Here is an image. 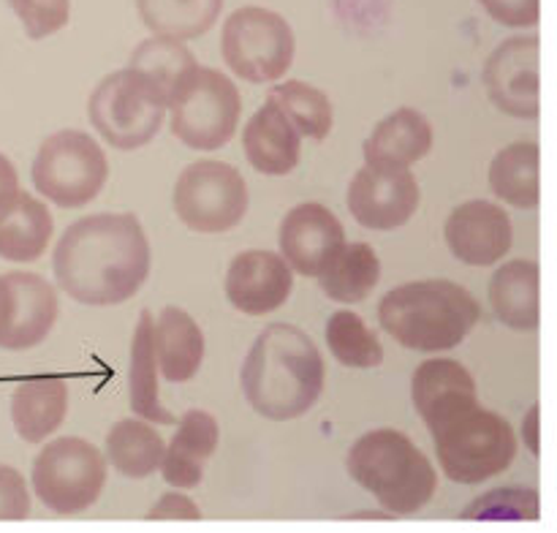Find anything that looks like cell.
<instances>
[{"label": "cell", "mask_w": 557, "mask_h": 533, "mask_svg": "<svg viewBox=\"0 0 557 533\" xmlns=\"http://www.w3.org/2000/svg\"><path fill=\"white\" fill-rule=\"evenodd\" d=\"M348 473L395 515H413L433 500L438 476L428 455L400 430H370L348 451Z\"/></svg>", "instance_id": "cell-4"}, {"label": "cell", "mask_w": 557, "mask_h": 533, "mask_svg": "<svg viewBox=\"0 0 557 533\" xmlns=\"http://www.w3.org/2000/svg\"><path fill=\"white\" fill-rule=\"evenodd\" d=\"M326 346H330L332 357L346 368H379L384 362V348H381L379 337L354 310H337L330 315Z\"/></svg>", "instance_id": "cell-33"}, {"label": "cell", "mask_w": 557, "mask_h": 533, "mask_svg": "<svg viewBox=\"0 0 557 533\" xmlns=\"http://www.w3.org/2000/svg\"><path fill=\"white\" fill-rule=\"evenodd\" d=\"M147 517H150V520H201V511L188 495L166 493L156 506H152Z\"/></svg>", "instance_id": "cell-38"}, {"label": "cell", "mask_w": 557, "mask_h": 533, "mask_svg": "<svg viewBox=\"0 0 557 533\" xmlns=\"http://www.w3.org/2000/svg\"><path fill=\"white\" fill-rule=\"evenodd\" d=\"M525 444L539 457V406L531 408L525 417Z\"/></svg>", "instance_id": "cell-40"}, {"label": "cell", "mask_w": 557, "mask_h": 533, "mask_svg": "<svg viewBox=\"0 0 557 533\" xmlns=\"http://www.w3.org/2000/svg\"><path fill=\"white\" fill-rule=\"evenodd\" d=\"M243 145L250 166L259 169L261 174H272V177L294 172L299 163V152H302L297 128L272 101H267L248 120Z\"/></svg>", "instance_id": "cell-21"}, {"label": "cell", "mask_w": 557, "mask_h": 533, "mask_svg": "<svg viewBox=\"0 0 557 533\" xmlns=\"http://www.w3.org/2000/svg\"><path fill=\"white\" fill-rule=\"evenodd\" d=\"M30 515V493L16 468L0 462V520H25Z\"/></svg>", "instance_id": "cell-36"}, {"label": "cell", "mask_w": 557, "mask_h": 533, "mask_svg": "<svg viewBox=\"0 0 557 533\" xmlns=\"http://www.w3.org/2000/svg\"><path fill=\"white\" fill-rule=\"evenodd\" d=\"M490 188L506 204L533 210L542 201V150L536 141H515L490 163Z\"/></svg>", "instance_id": "cell-25"}, {"label": "cell", "mask_w": 557, "mask_h": 533, "mask_svg": "<svg viewBox=\"0 0 557 533\" xmlns=\"http://www.w3.org/2000/svg\"><path fill=\"white\" fill-rule=\"evenodd\" d=\"M321 288L335 302H362L373 294L381 277V261L373 245L343 243L335 259L321 272Z\"/></svg>", "instance_id": "cell-27"}, {"label": "cell", "mask_w": 557, "mask_h": 533, "mask_svg": "<svg viewBox=\"0 0 557 533\" xmlns=\"http://www.w3.org/2000/svg\"><path fill=\"white\" fill-rule=\"evenodd\" d=\"M539 493L531 487H498L473 500L466 520H539Z\"/></svg>", "instance_id": "cell-34"}, {"label": "cell", "mask_w": 557, "mask_h": 533, "mask_svg": "<svg viewBox=\"0 0 557 533\" xmlns=\"http://www.w3.org/2000/svg\"><path fill=\"white\" fill-rule=\"evenodd\" d=\"M5 3L20 16L27 38L33 41H41L69 25L71 0H5Z\"/></svg>", "instance_id": "cell-35"}, {"label": "cell", "mask_w": 557, "mask_h": 533, "mask_svg": "<svg viewBox=\"0 0 557 533\" xmlns=\"http://www.w3.org/2000/svg\"><path fill=\"white\" fill-rule=\"evenodd\" d=\"M417 413L428 427L476 406V381L455 359H428L417 368L411 381Z\"/></svg>", "instance_id": "cell-18"}, {"label": "cell", "mask_w": 557, "mask_h": 533, "mask_svg": "<svg viewBox=\"0 0 557 533\" xmlns=\"http://www.w3.org/2000/svg\"><path fill=\"white\" fill-rule=\"evenodd\" d=\"M419 207V183L408 166L368 163L348 185V210L370 232L406 226Z\"/></svg>", "instance_id": "cell-12"}, {"label": "cell", "mask_w": 557, "mask_h": 533, "mask_svg": "<svg viewBox=\"0 0 557 533\" xmlns=\"http://www.w3.org/2000/svg\"><path fill=\"white\" fill-rule=\"evenodd\" d=\"M172 134L194 150H221L237 131L243 98L223 71L196 65L174 90Z\"/></svg>", "instance_id": "cell-7"}, {"label": "cell", "mask_w": 557, "mask_h": 533, "mask_svg": "<svg viewBox=\"0 0 557 533\" xmlns=\"http://www.w3.org/2000/svg\"><path fill=\"white\" fill-rule=\"evenodd\" d=\"M87 114L109 145L117 150H139L161 131L166 98L139 71L123 69L98 82Z\"/></svg>", "instance_id": "cell-6"}, {"label": "cell", "mask_w": 557, "mask_h": 533, "mask_svg": "<svg viewBox=\"0 0 557 533\" xmlns=\"http://www.w3.org/2000/svg\"><path fill=\"white\" fill-rule=\"evenodd\" d=\"M152 351L156 364L169 384H185L194 379L205 359V335L194 315L177 305H166L152 319Z\"/></svg>", "instance_id": "cell-20"}, {"label": "cell", "mask_w": 557, "mask_h": 533, "mask_svg": "<svg viewBox=\"0 0 557 533\" xmlns=\"http://www.w3.org/2000/svg\"><path fill=\"white\" fill-rule=\"evenodd\" d=\"M107 484V460L90 441L65 438L52 441L33 460V489L47 509L58 515L85 511L101 498Z\"/></svg>", "instance_id": "cell-10"}, {"label": "cell", "mask_w": 557, "mask_h": 533, "mask_svg": "<svg viewBox=\"0 0 557 533\" xmlns=\"http://www.w3.org/2000/svg\"><path fill=\"white\" fill-rule=\"evenodd\" d=\"M435 455L446 476L457 484H482L515 462V427L500 413L476 406L430 427Z\"/></svg>", "instance_id": "cell-5"}, {"label": "cell", "mask_w": 557, "mask_h": 533, "mask_svg": "<svg viewBox=\"0 0 557 533\" xmlns=\"http://www.w3.org/2000/svg\"><path fill=\"white\" fill-rule=\"evenodd\" d=\"M294 33L281 14L261 5L232 11L223 25L221 52L234 76L253 85L275 82L294 63Z\"/></svg>", "instance_id": "cell-9"}, {"label": "cell", "mask_w": 557, "mask_h": 533, "mask_svg": "<svg viewBox=\"0 0 557 533\" xmlns=\"http://www.w3.org/2000/svg\"><path fill=\"white\" fill-rule=\"evenodd\" d=\"M248 204V185L232 163L201 158L183 169L174 185V210L190 232H228L243 221Z\"/></svg>", "instance_id": "cell-11"}, {"label": "cell", "mask_w": 557, "mask_h": 533, "mask_svg": "<svg viewBox=\"0 0 557 533\" xmlns=\"http://www.w3.org/2000/svg\"><path fill=\"white\" fill-rule=\"evenodd\" d=\"M515 243L511 218L493 201L473 199L457 207L446 221V245L471 266H490L504 259Z\"/></svg>", "instance_id": "cell-15"}, {"label": "cell", "mask_w": 557, "mask_h": 533, "mask_svg": "<svg viewBox=\"0 0 557 533\" xmlns=\"http://www.w3.org/2000/svg\"><path fill=\"white\" fill-rule=\"evenodd\" d=\"M476 297L460 283L413 281L392 288L379 302V321L389 337L411 351H449L479 324Z\"/></svg>", "instance_id": "cell-3"}, {"label": "cell", "mask_w": 557, "mask_h": 533, "mask_svg": "<svg viewBox=\"0 0 557 533\" xmlns=\"http://www.w3.org/2000/svg\"><path fill=\"white\" fill-rule=\"evenodd\" d=\"M131 408L139 419L158 424H174L177 419L161 406L158 397V364L156 351H152V313L141 310L139 324H136L134 340H131Z\"/></svg>", "instance_id": "cell-28"}, {"label": "cell", "mask_w": 557, "mask_h": 533, "mask_svg": "<svg viewBox=\"0 0 557 533\" xmlns=\"http://www.w3.org/2000/svg\"><path fill=\"white\" fill-rule=\"evenodd\" d=\"M346 243V228L332 210L315 201L294 207L281 223V250L292 272L319 277Z\"/></svg>", "instance_id": "cell-14"}, {"label": "cell", "mask_w": 557, "mask_h": 533, "mask_svg": "<svg viewBox=\"0 0 557 533\" xmlns=\"http://www.w3.org/2000/svg\"><path fill=\"white\" fill-rule=\"evenodd\" d=\"M5 313H9V286H5V277L0 275V335L5 330Z\"/></svg>", "instance_id": "cell-41"}, {"label": "cell", "mask_w": 557, "mask_h": 533, "mask_svg": "<svg viewBox=\"0 0 557 533\" xmlns=\"http://www.w3.org/2000/svg\"><path fill=\"white\" fill-rule=\"evenodd\" d=\"M433 150V125L422 112L403 107L381 120L364 141V161L381 166H411Z\"/></svg>", "instance_id": "cell-22"}, {"label": "cell", "mask_w": 557, "mask_h": 533, "mask_svg": "<svg viewBox=\"0 0 557 533\" xmlns=\"http://www.w3.org/2000/svg\"><path fill=\"white\" fill-rule=\"evenodd\" d=\"M52 212L36 196L20 190L16 204L0 218V259L27 264L41 259L52 239Z\"/></svg>", "instance_id": "cell-26"}, {"label": "cell", "mask_w": 557, "mask_h": 533, "mask_svg": "<svg viewBox=\"0 0 557 533\" xmlns=\"http://www.w3.org/2000/svg\"><path fill=\"white\" fill-rule=\"evenodd\" d=\"M267 101L275 103L292 125L297 128L299 136L308 139L324 141L332 131V103L324 90L308 85V82H281V85L270 87Z\"/></svg>", "instance_id": "cell-32"}, {"label": "cell", "mask_w": 557, "mask_h": 533, "mask_svg": "<svg viewBox=\"0 0 557 533\" xmlns=\"http://www.w3.org/2000/svg\"><path fill=\"white\" fill-rule=\"evenodd\" d=\"M65 411H69V386L54 375L22 381L11 395V422L27 444H38L52 435L63 424Z\"/></svg>", "instance_id": "cell-24"}, {"label": "cell", "mask_w": 557, "mask_h": 533, "mask_svg": "<svg viewBox=\"0 0 557 533\" xmlns=\"http://www.w3.org/2000/svg\"><path fill=\"white\" fill-rule=\"evenodd\" d=\"M107 455L123 476L145 479L161 466L163 438L147 419H120L107 435Z\"/></svg>", "instance_id": "cell-30"}, {"label": "cell", "mask_w": 557, "mask_h": 533, "mask_svg": "<svg viewBox=\"0 0 557 533\" xmlns=\"http://www.w3.org/2000/svg\"><path fill=\"white\" fill-rule=\"evenodd\" d=\"M196 65L199 63H196L194 52H190L188 47H183V41L166 36H152L134 49L128 69L147 76V79L163 92L169 109L174 90L183 85V79L196 69Z\"/></svg>", "instance_id": "cell-31"}, {"label": "cell", "mask_w": 557, "mask_h": 533, "mask_svg": "<svg viewBox=\"0 0 557 533\" xmlns=\"http://www.w3.org/2000/svg\"><path fill=\"white\" fill-rule=\"evenodd\" d=\"M16 196H20V177L14 163L0 152V218H5V212L16 204Z\"/></svg>", "instance_id": "cell-39"}, {"label": "cell", "mask_w": 557, "mask_h": 533, "mask_svg": "<svg viewBox=\"0 0 557 533\" xmlns=\"http://www.w3.org/2000/svg\"><path fill=\"white\" fill-rule=\"evenodd\" d=\"M9 313L5 330L0 335V348L5 351H25L38 346L52 332L58 321V294L52 283L33 272H9Z\"/></svg>", "instance_id": "cell-17"}, {"label": "cell", "mask_w": 557, "mask_h": 533, "mask_svg": "<svg viewBox=\"0 0 557 533\" xmlns=\"http://www.w3.org/2000/svg\"><path fill=\"white\" fill-rule=\"evenodd\" d=\"M324 357L308 332L294 324H270L245 357V400L261 417L288 422L315 406L324 392Z\"/></svg>", "instance_id": "cell-2"}, {"label": "cell", "mask_w": 557, "mask_h": 533, "mask_svg": "<svg viewBox=\"0 0 557 533\" xmlns=\"http://www.w3.org/2000/svg\"><path fill=\"white\" fill-rule=\"evenodd\" d=\"M536 36H517L500 44L484 63V87L500 112L536 120L542 114V76H539Z\"/></svg>", "instance_id": "cell-13"}, {"label": "cell", "mask_w": 557, "mask_h": 533, "mask_svg": "<svg viewBox=\"0 0 557 533\" xmlns=\"http://www.w3.org/2000/svg\"><path fill=\"white\" fill-rule=\"evenodd\" d=\"M294 286V272L272 250H243L226 272V297L248 315H267L281 308Z\"/></svg>", "instance_id": "cell-16"}, {"label": "cell", "mask_w": 557, "mask_h": 533, "mask_svg": "<svg viewBox=\"0 0 557 533\" xmlns=\"http://www.w3.org/2000/svg\"><path fill=\"white\" fill-rule=\"evenodd\" d=\"M479 3L506 27H533L542 20V0H479Z\"/></svg>", "instance_id": "cell-37"}, {"label": "cell", "mask_w": 557, "mask_h": 533, "mask_svg": "<svg viewBox=\"0 0 557 533\" xmlns=\"http://www.w3.org/2000/svg\"><path fill=\"white\" fill-rule=\"evenodd\" d=\"M58 286L85 305H120L150 275V243L131 212H101L71 223L52 253Z\"/></svg>", "instance_id": "cell-1"}, {"label": "cell", "mask_w": 557, "mask_h": 533, "mask_svg": "<svg viewBox=\"0 0 557 533\" xmlns=\"http://www.w3.org/2000/svg\"><path fill=\"white\" fill-rule=\"evenodd\" d=\"M542 275L536 261L517 259L500 266L490 281V305L511 330L531 332L542 324Z\"/></svg>", "instance_id": "cell-23"}, {"label": "cell", "mask_w": 557, "mask_h": 533, "mask_svg": "<svg viewBox=\"0 0 557 533\" xmlns=\"http://www.w3.org/2000/svg\"><path fill=\"white\" fill-rule=\"evenodd\" d=\"M174 424H177V433L169 441V446H163L158 468L166 484L177 489H194L205 476V462L215 455L221 430H218V419L201 408H194Z\"/></svg>", "instance_id": "cell-19"}, {"label": "cell", "mask_w": 557, "mask_h": 533, "mask_svg": "<svg viewBox=\"0 0 557 533\" xmlns=\"http://www.w3.org/2000/svg\"><path fill=\"white\" fill-rule=\"evenodd\" d=\"M30 177L38 194L63 210L85 207L107 185V152L85 131H58L38 147Z\"/></svg>", "instance_id": "cell-8"}, {"label": "cell", "mask_w": 557, "mask_h": 533, "mask_svg": "<svg viewBox=\"0 0 557 533\" xmlns=\"http://www.w3.org/2000/svg\"><path fill=\"white\" fill-rule=\"evenodd\" d=\"M136 9L156 36L190 41L215 25L223 0H136Z\"/></svg>", "instance_id": "cell-29"}]
</instances>
